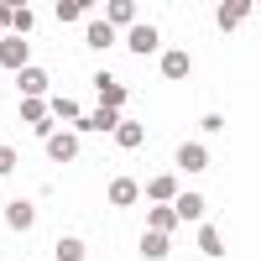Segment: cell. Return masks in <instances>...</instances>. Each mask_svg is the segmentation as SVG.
I'll return each instance as SVG.
<instances>
[{
    "label": "cell",
    "mask_w": 261,
    "mask_h": 261,
    "mask_svg": "<svg viewBox=\"0 0 261 261\" xmlns=\"http://www.w3.org/2000/svg\"><path fill=\"white\" fill-rule=\"evenodd\" d=\"M141 193L151 204H172V199H178V178H172V172H157L151 183H141Z\"/></svg>",
    "instance_id": "5"
},
{
    "label": "cell",
    "mask_w": 261,
    "mask_h": 261,
    "mask_svg": "<svg viewBox=\"0 0 261 261\" xmlns=\"http://www.w3.org/2000/svg\"><path fill=\"white\" fill-rule=\"evenodd\" d=\"M6 225H11V230H32V225H37V209H32L27 199H16V204L6 209Z\"/></svg>",
    "instance_id": "11"
},
{
    "label": "cell",
    "mask_w": 261,
    "mask_h": 261,
    "mask_svg": "<svg viewBox=\"0 0 261 261\" xmlns=\"http://www.w3.org/2000/svg\"><path fill=\"white\" fill-rule=\"evenodd\" d=\"M178 167H183V172H204V167H209V146H204V141H183V146H178Z\"/></svg>",
    "instance_id": "6"
},
{
    "label": "cell",
    "mask_w": 261,
    "mask_h": 261,
    "mask_svg": "<svg viewBox=\"0 0 261 261\" xmlns=\"http://www.w3.org/2000/svg\"><path fill=\"white\" fill-rule=\"evenodd\" d=\"M27 58H32V47H27L21 37H0V68L21 73V68H27Z\"/></svg>",
    "instance_id": "2"
},
{
    "label": "cell",
    "mask_w": 261,
    "mask_h": 261,
    "mask_svg": "<svg viewBox=\"0 0 261 261\" xmlns=\"http://www.w3.org/2000/svg\"><path fill=\"white\" fill-rule=\"evenodd\" d=\"M11 167H16V151H11V146H0V172H11Z\"/></svg>",
    "instance_id": "23"
},
{
    "label": "cell",
    "mask_w": 261,
    "mask_h": 261,
    "mask_svg": "<svg viewBox=\"0 0 261 261\" xmlns=\"http://www.w3.org/2000/svg\"><path fill=\"white\" fill-rule=\"evenodd\" d=\"M136 199H141V183H136V178H115V183H110V204H115V209H130Z\"/></svg>",
    "instance_id": "8"
},
{
    "label": "cell",
    "mask_w": 261,
    "mask_h": 261,
    "mask_svg": "<svg viewBox=\"0 0 261 261\" xmlns=\"http://www.w3.org/2000/svg\"><path fill=\"white\" fill-rule=\"evenodd\" d=\"M199 251H204V256H225V241H220V230H214V225H199Z\"/></svg>",
    "instance_id": "19"
},
{
    "label": "cell",
    "mask_w": 261,
    "mask_h": 261,
    "mask_svg": "<svg viewBox=\"0 0 261 261\" xmlns=\"http://www.w3.org/2000/svg\"><path fill=\"white\" fill-rule=\"evenodd\" d=\"M84 37H89V47H94V53H105V47L115 42V27H110V21H89V32H84Z\"/></svg>",
    "instance_id": "14"
},
{
    "label": "cell",
    "mask_w": 261,
    "mask_h": 261,
    "mask_svg": "<svg viewBox=\"0 0 261 261\" xmlns=\"http://www.w3.org/2000/svg\"><path fill=\"white\" fill-rule=\"evenodd\" d=\"M84 16V0H58V21H79Z\"/></svg>",
    "instance_id": "21"
},
{
    "label": "cell",
    "mask_w": 261,
    "mask_h": 261,
    "mask_svg": "<svg viewBox=\"0 0 261 261\" xmlns=\"http://www.w3.org/2000/svg\"><path fill=\"white\" fill-rule=\"evenodd\" d=\"M172 225H178V214H172L167 204H157V209L146 214V230H157V235H172Z\"/></svg>",
    "instance_id": "16"
},
{
    "label": "cell",
    "mask_w": 261,
    "mask_h": 261,
    "mask_svg": "<svg viewBox=\"0 0 261 261\" xmlns=\"http://www.w3.org/2000/svg\"><path fill=\"white\" fill-rule=\"evenodd\" d=\"M167 209L178 214V225H193V220H204V193H188V188H178V199H172Z\"/></svg>",
    "instance_id": "1"
},
{
    "label": "cell",
    "mask_w": 261,
    "mask_h": 261,
    "mask_svg": "<svg viewBox=\"0 0 261 261\" xmlns=\"http://www.w3.org/2000/svg\"><path fill=\"white\" fill-rule=\"evenodd\" d=\"M47 157L53 162H73L79 157V130H53L47 136Z\"/></svg>",
    "instance_id": "4"
},
{
    "label": "cell",
    "mask_w": 261,
    "mask_h": 261,
    "mask_svg": "<svg viewBox=\"0 0 261 261\" xmlns=\"http://www.w3.org/2000/svg\"><path fill=\"white\" fill-rule=\"evenodd\" d=\"M11 27V6H0V32H6Z\"/></svg>",
    "instance_id": "24"
},
{
    "label": "cell",
    "mask_w": 261,
    "mask_h": 261,
    "mask_svg": "<svg viewBox=\"0 0 261 261\" xmlns=\"http://www.w3.org/2000/svg\"><path fill=\"white\" fill-rule=\"evenodd\" d=\"M105 21H110V27H130V21H136V6H130V0H110V6H105Z\"/></svg>",
    "instance_id": "15"
},
{
    "label": "cell",
    "mask_w": 261,
    "mask_h": 261,
    "mask_svg": "<svg viewBox=\"0 0 261 261\" xmlns=\"http://www.w3.org/2000/svg\"><path fill=\"white\" fill-rule=\"evenodd\" d=\"M188 68H193V63H188V53H178V47H172V53H162V73H167V79H188Z\"/></svg>",
    "instance_id": "17"
},
{
    "label": "cell",
    "mask_w": 261,
    "mask_h": 261,
    "mask_svg": "<svg viewBox=\"0 0 261 261\" xmlns=\"http://www.w3.org/2000/svg\"><path fill=\"white\" fill-rule=\"evenodd\" d=\"M167 251H172V235H157V230L141 235V256L146 261H167Z\"/></svg>",
    "instance_id": "10"
},
{
    "label": "cell",
    "mask_w": 261,
    "mask_h": 261,
    "mask_svg": "<svg viewBox=\"0 0 261 261\" xmlns=\"http://www.w3.org/2000/svg\"><path fill=\"white\" fill-rule=\"evenodd\" d=\"M53 115H63V120H79V99H53Z\"/></svg>",
    "instance_id": "22"
},
{
    "label": "cell",
    "mask_w": 261,
    "mask_h": 261,
    "mask_svg": "<svg viewBox=\"0 0 261 261\" xmlns=\"http://www.w3.org/2000/svg\"><path fill=\"white\" fill-rule=\"evenodd\" d=\"M110 136H115V141H120V146H125V151H136V146H141V141H146V130H141V125H136V120H120V125H115V130H110Z\"/></svg>",
    "instance_id": "12"
},
{
    "label": "cell",
    "mask_w": 261,
    "mask_h": 261,
    "mask_svg": "<svg viewBox=\"0 0 261 261\" xmlns=\"http://www.w3.org/2000/svg\"><path fill=\"white\" fill-rule=\"evenodd\" d=\"M125 42H130V53H141V58L162 47V37H157V27H146V21H136V27H130V37H125Z\"/></svg>",
    "instance_id": "7"
},
{
    "label": "cell",
    "mask_w": 261,
    "mask_h": 261,
    "mask_svg": "<svg viewBox=\"0 0 261 261\" xmlns=\"http://www.w3.org/2000/svg\"><path fill=\"white\" fill-rule=\"evenodd\" d=\"M32 27H37L32 6H11V37H21V42H27V37H32Z\"/></svg>",
    "instance_id": "13"
},
{
    "label": "cell",
    "mask_w": 261,
    "mask_h": 261,
    "mask_svg": "<svg viewBox=\"0 0 261 261\" xmlns=\"http://www.w3.org/2000/svg\"><path fill=\"white\" fill-rule=\"evenodd\" d=\"M115 125H120V120H115V110H105V105L89 115V130H115Z\"/></svg>",
    "instance_id": "20"
},
{
    "label": "cell",
    "mask_w": 261,
    "mask_h": 261,
    "mask_svg": "<svg viewBox=\"0 0 261 261\" xmlns=\"http://www.w3.org/2000/svg\"><path fill=\"white\" fill-rule=\"evenodd\" d=\"M246 16H251V0H225V6H220V16H214V21H220L225 32H235V27L246 21Z\"/></svg>",
    "instance_id": "9"
},
{
    "label": "cell",
    "mask_w": 261,
    "mask_h": 261,
    "mask_svg": "<svg viewBox=\"0 0 261 261\" xmlns=\"http://www.w3.org/2000/svg\"><path fill=\"white\" fill-rule=\"evenodd\" d=\"M16 89L27 94V99H42V94H47V68H37V63H27V68L16 73Z\"/></svg>",
    "instance_id": "3"
},
{
    "label": "cell",
    "mask_w": 261,
    "mask_h": 261,
    "mask_svg": "<svg viewBox=\"0 0 261 261\" xmlns=\"http://www.w3.org/2000/svg\"><path fill=\"white\" fill-rule=\"evenodd\" d=\"M84 256H89V246H84L79 235H63L58 241V261H84Z\"/></svg>",
    "instance_id": "18"
}]
</instances>
